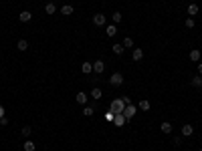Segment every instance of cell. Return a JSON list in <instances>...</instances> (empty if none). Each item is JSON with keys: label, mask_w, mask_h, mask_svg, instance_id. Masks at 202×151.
<instances>
[{"label": "cell", "mask_w": 202, "mask_h": 151, "mask_svg": "<svg viewBox=\"0 0 202 151\" xmlns=\"http://www.w3.org/2000/svg\"><path fill=\"white\" fill-rule=\"evenodd\" d=\"M123 109H126V103H123L121 97H117V99H113V101H111L109 111H113V113H123Z\"/></svg>", "instance_id": "cell-1"}, {"label": "cell", "mask_w": 202, "mask_h": 151, "mask_svg": "<svg viewBox=\"0 0 202 151\" xmlns=\"http://www.w3.org/2000/svg\"><path fill=\"white\" fill-rule=\"evenodd\" d=\"M109 85L111 87H119V85H123V75L121 73H113V75L109 77Z\"/></svg>", "instance_id": "cell-2"}, {"label": "cell", "mask_w": 202, "mask_h": 151, "mask_svg": "<svg viewBox=\"0 0 202 151\" xmlns=\"http://www.w3.org/2000/svg\"><path fill=\"white\" fill-rule=\"evenodd\" d=\"M135 113H137V107L135 105H126V109H123V117H126V121L134 119Z\"/></svg>", "instance_id": "cell-3"}, {"label": "cell", "mask_w": 202, "mask_h": 151, "mask_svg": "<svg viewBox=\"0 0 202 151\" xmlns=\"http://www.w3.org/2000/svg\"><path fill=\"white\" fill-rule=\"evenodd\" d=\"M105 22H107V18H105V14H101V12H97V14L93 16V24H97V26H105Z\"/></svg>", "instance_id": "cell-4"}, {"label": "cell", "mask_w": 202, "mask_h": 151, "mask_svg": "<svg viewBox=\"0 0 202 151\" xmlns=\"http://www.w3.org/2000/svg\"><path fill=\"white\" fill-rule=\"evenodd\" d=\"M103 71H105V63H103V60H95V63H93V73H95V75H101Z\"/></svg>", "instance_id": "cell-5"}, {"label": "cell", "mask_w": 202, "mask_h": 151, "mask_svg": "<svg viewBox=\"0 0 202 151\" xmlns=\"http://www.w3.org/2000/svg\"><path fill=\"white\" fill-rule=\"evenodd\" d=\"M127 121L123 117V113H115V119H113V125H117V127H123Z\"/></svg>", "instance_id": "cell-6"}, {"label": "cell", "mask_w": 202, "mask_h": 151, "mask_svg": "<svg viewBox=\"0 0 202 151\" xmlns=\"http://www.w3.org/2000/svg\"><path fill=\"white\" fill-rule=\"evenodd\" d=\"M81 71H83L85 75H91V73H93V63H89V60H85V63L81 64Z\"/></svg>", "instance_id": "cell-7"}, {"label": "cell", "mask_w": 202, "mask_h": 151, "mask_svg": "<svg viewBox=\"0 0 202 151\" xmlns=\"http://www.w3.org/2000/svg\"><path fill=\"white\" fill-rule=\"evenodd\" d=\"M87 99H89L87 93H77V95H75V101L79 103V105H87Z\"/></svg>", "instance_id": "cell-8"}, {"label": "cell", "mask_w": 202, "mask_h": 151, "mask_svg": "<svg viewBox=\"0 0 202 151\" xmlns=\"http://www.w3.org/2000/svg\"><path fill=\"white\" fill-rule=\"evenodd\" d=\"M20 22H31V18H32V12H28V10H22L20 12Z\"/></svg>", "instance_id": "cell-9"}, {"label": "cell", "mask_w": 202, "mask_h": 151, "mask_svg": "<svg viewBox=\"0 0 202 151\" xmlns=\"http://www.w3.org/2000/svg\"><path fill=\"white\" fill-rule=\"evenodd\" d=\"M192 133H194V127H192V125H182V135L184 137H190Z\"/></svg>", "instance_id": "cell-10"}, {"label": "cell", "mask_w": 202, "mask_h": 151, "mask_svg": "<svg viewBox=\"0 0 202 151\" xmlns=\"http://www.w3.org/2000/svg\"><path fill=\"white\" fill-rule=\"evenodd\" d=\"M160 131H162V133H166V135H168V133H172V123L164 121V123L160 125Z\"/></svg>", "instance_id": "cell-11"}, {"label": "cell", "mask_w": 202, "mask_h": 151, "mask_svg": "<svg viewBox=\"0 0 202 151\" xmlns=\"http://www.w3.org/2000/svg\"><path fill=\"white\" fill-rule=\"evenodd\" d=\"M22 149L24 151H37V143H34V141H24Z\"/></svg>", "instance_id": "cell-12"}, {"label": "cell", "mask_w": 202, "mask_h": 151, "mask_svg": "<svg viewBox=\"0 0 202 151\" xmlns=\"http://www.w3.org/2000/svg\"><path fill=\"white\" fill-rule=\"evenodd\" d=\"M105 32H107V36H115L117 26H115V24H107V26H105Z\"/></svg>", "instance_id": "cell-13"}, {"label": "cell", "mask_w": 202, "mask_h": 151, "mask_svg": "<svg viewBox=\"0 0 202 151\" xmlns=\"http://www.w3.org/2000/svg\"><path fill=\"white\" fill-rule=\"evenodd\" d=\"M73 12H75V10H73V6H71V4H65V6L61 8V14H65V16H71Z\"/></svg>", "instance_id": "cell-14"}, {"label": "cell", "mask_w": 202, "mask_h": 151, "mask_svg": "<svg viewBox=\"0 0 202 151\" xmlns=\"http://www.w3.org/2000/svg\"><path fill=\"white\" fill-rule=\"evenodd\" d=\"M91 97H93V99H95V101H99V99L103 97V91H101L99 87H95V89H93V91H91Z\"/></svg>", "instance_id": "cell-15"}, {"label": "cell", "mask_w": 202, "mask_h": 151, "mask_svg": "<svg viewBox=\"0 0 202 151\" xmlns=\"http://www.w3.org/2000/svg\"><path fill=\"white\" fill-rule=\"evenodd\" d=\"M131 57H134V60L140 63V60L144 59V50H141V49H134V54H131Z\"/></svg>", "instance_id": "cell-16"}, {"label": "cell", "mask_w": 202, "mask_h": 151, "mask_svg": "<svg viewBox=\"0 0 202 151\" xmlns=\"http://www.w3.org/2000/svg\"><path fill=\"white\" fill-rule=\"evenodd\" d=\"M137 109H141V111H150V101H148V99H141L140 105H137Z\"/></svg>", "instance_id": "cell-17"}, {"label": "cell", "mask_w": 202, "mask_h": 151, "mask_svg": "<svg viewBox=\"0 0 202 151\" xmlns=\"http://www.w3.org/2000/svg\"><path fill=\"white\" fill-rule=\"evenodd\" d=\"M111 50H113V53L117 54V57H121V54H123V50H126V49H123V45H113V46H111Z\"/></svg>", "instance_id": "cell-18"}, {"label": "cell", "mask_w": 202, "mask_h": 151, "mask_svg": "<svg viewBox=\"0 0 202 151\" xmlns=\"http://www.w3.org/2000/svg\"><path fill=\"white\" fill-rule=\"evenodd\" d=\"M190 60H194V63H198V60H200V50L198 49L190 50Z\"/></svg>", "instance_id": "cell-19"}, {"label": "cell", "mask_w": 202, "mask_h": 151, "mask_svg": "<svg viewBox=\"0 0 202 151\" xmlns=\"http://www.w3.org/2000/svg\"><path fill=\"white\" fill-rule=\"evenodd\" d=\"M93 113H95V107H91V105H85V109H83V115H85V117H91Z\"/></svg>", "instance_id": "cell-20"}, {"label": "cell", "mask_w": 202, "mask_h": 151, "mask_svg": "<svg viewBox=\"0 0 202 151\" xmlns=\"http://www.w3.org/2000/svg\"><path fill=\"white\" fill-rule=\"evenodd\" d=\"M196 14H198V6H196V4H190V6H188V16L192 18V16H196Z\"/></svg>", "instance_id": "cell-21"}, {"label": "cell", "mask_w": 202, "mask_h": 151, "mask_svg": "<svg viewBox=\"0 0 202 151\" xmlns=\"http://www.w3.org/2000/svg\"><path fill=\"white\" fill-rule=\"evenodd\" d=\"M45 12H47V14H55V12H57V6H55L53 2H49V4L45 6Z\"/></svg>", "instance_id": "cell-22"}, {"label": "cell", "mask_w": 202, "mask_h": 151, "mask_svg": "<svg viewBox=\"0 0 202 151\" xmlns=\"http://www.w3.org/2000/svg\"><path fill=\"white\" fill-rule=\"evenodd\" d=\"M121 45H123V49H134V40H131L130 36H126V38H123V42H121Z\"/></svg>", "instance_id": "cell-23"}, {"label": "cell", "mask_w": 202, "mask_h": 151, "mask_svg": "<svg viewBox=\"0 0 202 151\" xmlns=\"http://www.w3.org/2000/svg\"><path fill=\"white\" fill-rule=\"evenodd\" d=\"M16 46H18V50H27L28 49V42L24 40V38H20V40L16 42Z\"/></svg>", "instance_id": "cell-24"}, {"label": "cell", "mask_w": 202, "mask_h": 151, "mask_svg": "<svg viewBox=\"0 0 202 151\" xmlns=\"http://www.w3.org/2000/svg\"><path fill=\"white\" fill-rule=\"evenodd\" d=\"M192 87H198V89L202 87V75H200V77H198V75H196V77H194V79H192Z\"/></svg>", "instance_id": "cell-25"}, {"label": "cell", "mask_w": 202, "mask_h": 151, "mask_svg": "<svg viewBox=\"0 0 202 151\" xmlns=\"http://www.w3.org/2000/svg\"><path fill=\"white\" fill-rule=\"evenodd\" d=\"M121 18H123V16H121V12H113V14H111V20H113L115 24H119V22H121Z\"/></svg>", "instance_id": "cell-26"}, {"label": "cell", "mask_w": 202, "mask_h": 151, "mask_svg": "<svg viewBox=\"0 0 202 151\" xmlns=\"http://www.w3.org/2000/svg\"><path fill=\"white\" fill-rule=\"evenodd\" d=\"M31 133H32V129L28 127V125H24V127H22V137H28Z\"/></svg>", "instance_id": "cell-27"}, {"label": "cell", "mask_w": 202, "mask_h": 151, "mask_svg": "<svg viewBox=\"0 0 202 151\" xmlns=\"http://www.w3.org/2000/svg\"><path fill=\"white\" fill-rule=\"evenodd\" d=\"M184 24H186V28H194V26H196L192 18H186V20H184Z\"/></svg>", "instance_id": "cell-28"}, {"label": "cell", "mask_w": 202, "mask_h": 151, "mask_svg": "<svg viewBox=\"0 0 202 151\" xmlns=\"http://www.w3.org/2000/svg\"><path fill=\"white\" fill-rule=\"evenodd\" d=\"M105 119L107 121H113L115 119V113H113V111H107V113H105Z\"/></svg>", "instance_id": "cell-29"}, {"label": "cell", "mask_w": 202, "mask_h": 151, "mask_svg": "<svg viewBox=\"0 0 202 151\" xmlns=\"http://www.w3.org/2000/svg\"><path fill=\"white\" fill-rule=\"evenodd\" d=\"M172 143H174V145H180V143H182V137H174V139H172Z\"/></svg>", "instance_id": "cell-30"}, {"label": "cell", "mask_w": 202, "mask_h": 151, "mask_svg": "<svg viewBox=\"0 0 202 151\" xmlns=\"http://www.w3.org/2000/svg\"><path fill=\"white\" fill-rule=\"evenodd\" d=\"M121 99H123V103H126V105H131V99H130V97H127V95H123V97H121Z\"/></svg>", "instance_id": "cell-31"}, {"label": "cell", "mask_w": 202, "mask_h": 151, "mask_svg": "<svg viewBox=\"0 0 202 151\" xmlns=\"http://www.w3.org/2000/svg\"><path fill=\"white\" fill-rule=\"evenodd\" d=\"M0 125H2V127H6V125H8V119L6 117H0Z\"/></svg>", "instance_id": "cell-32"}, {"label": "cell", "mask_w": 202, "mask_h": 151, "mask_svg": "<svg viewBox=\"0 0 202 151\" xmlns=\"http://www.w3.org/2000/svg\"><path fill=\"white\" fill-rule=\"evenodd\" d=\"M0 117H4V107L0 105Z\"/></svg>", "instance_id": "cell-33"}, {"label": "cell", "mask_w": 202, "mask_h": 151, "mask_svg": "<svg viewBox=\"0 0 202 151\" xmlns=\"http://www.w3.org/2000/svg\"><path fill=\"white\" fill-rule=\"evenodd\" d=\"M198 73L202 75V63H198Z\"/></svg>", "instance_id": "cell-34"}, {"label": "cell", "mask_w": 202, "mask_h": 151, "mask_svg": "<svg viewBox=\"0 0 202 151\" xmlns=\"http://www.w3.org/2000/svg\"><path fill=\"white\" fill-rule=\"evenodd\" d=\"M200 42H202V40H200Z\"/></svg>", "instance_id": "cell-35"}, {"label": "cell", "mask_w": 202, "mask_h": 151, "mask_svg": "<svg viewBox=\"0 0 202 151\" xmlns=\"http://www.w3.org/2000/svg\"><path fill=\"white\" fill-rule=\"evenodd\" d=\"M200 151H202V149H200Z\"/></svg>", "instance_id": "cell-36"}]
</instances>
